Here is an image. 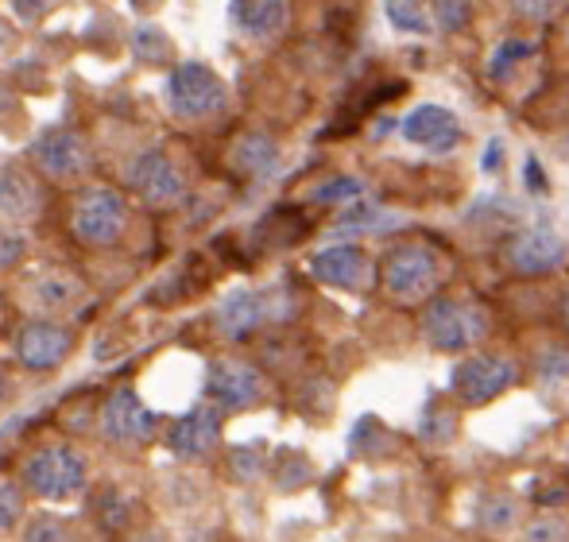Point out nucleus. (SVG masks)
<instances>
[{
	"instance_id": "obj_21",
	"label": "nucleus",
	"mask_w": 569,
	"mask_h": 542,
	"mask_svg": "<svg viewBox=\"0 0 569 542\" xmlns=\"http://www.w3.org/2000/svg\"><path fill=\"white\" fill-rule=\"evenodd\" d=\"M519 496L508 489H488L485 496L477 500V528L485 535H508V531L519 528Z\"/></svg>"
},
{
	"instance_id": "obj_4",
	"label": "nucleus",
	"mask_w": 569,
	"mask_h": 542,
	"mask_svg": "<svg viewBox=\"0 0 569 542\" xmlns=\"http://www.w3.org/2000/svg\"><path fill=\"white\" fill-rule=\"evenodd\" d=\"M23 492L36 500H51V504H67V500L82 496L90 484V465L74 445H43V450L28 453L20 465Z\"/></svg>"
},
{
	"instance_id": "obj_41",
	"label": "nucleus",
	"mask_w": 569,
	"mask_h": 542,
	"mask_svg": "<svg viewBox=\"0 0 569 542\" xmlns=\"http://www.w3.org/2000/svg\"><path fill=\"white\" fill-rule=\"evenodd\" d=\"M562 322H566V330H569V291H566V299H562Z\"/></svg>"
},
{
	"instance_id": "obj_9",
	"label": "nucleus",
	"mask_w": 569,
	"mask_h": 542,
	"mask_svg": "<svg viewBox=\"0 0 569 542\" xmlns=\"http://www.w3.org/2000/svg\"><path fill=\"white\" fill-rule=\"evenodd\" d=\"M500 260L511 275L519 279H539V275H555L558 268H566L569 260V244L558 229L550 225H531L519 229L503 241Z\"/></svg>"
},
{
	"instance_id": "obj_35",
	"label": "nucleus",
	"mask_w": 569,
	"mask_h": 542,
	"mask_svg": "<svg viewBox=\"0 0 569 542\" xmlns=\"http://www.w3.org/2000/svg\"><path fill=\"white\" fill-rule=\"evenodd\" d=\"M8 12H12L20 23H39L47 12H51V4H43V0H39V4H31V0H12V4H8Z\"/></svg>"
},
{
	"instance_id": "obj_12",
	"label": "nucleus",
	"mask_w": 569,
	"mask_h": 542,
	"mask_svg": "<svg viewBox=\"0 0 569 542\" xmlns=\"http://www.w3.org/2000/svg\"><path fill=\"white\" fill-rule=\"evenodd\" d=\"M16 361L28 372H54L70 361L78 349V333L62 322H47V318H31L16 333Z\"/></svg>"
},
{
	"instance_id": "obj_33",
	"label": "nucleus",
	"mask_w": 569,
	"mask_h": 542,
	"mask_svg": "<svg viewBox=\"0 0 569 542\" xmlns=\"http://www.w3.org/2000/svg\"><path fill=\"white\" fill-rule=\"evenodd\" d=\"M555 380H569V349L550 345L539 357V384H555Z\"/></svg>"
},
{
	"instance_id": "obj_27",
	"label": "nucleus",
	"mask_w": 569,
	"mask_h": 542,
	"mask_svg": "<svg viewBox=\"0 0 569 542\" xmlns=\"http://www.w3.org/2000/svg\"><path fill=\"white\" fill-rule=\"evenodd\" d=\"M23 512H28V492L16 476L0 473V535L16 531L23 523Z\"/></svg>"
},
{
	"instance_id": "obj_17",
	"label": "nucleus",
	"mask_w": 569,
	"mask_h": 542,
	"mask_svg": "<svg viewBox=\"0 0 569 542\" xmlns=\"http://www.w3.org/2000/svg\"><path fill=\"white\" fill-rule=\"evenodd\" d=\"M86 299V283L70 268H47L28 283V302L39 314H67Z\"/></svg>"
},
{
	"instance_id": "obj_39",
	"label": "nucleus",
	"mask_w": 569,
	"mask_h": 542,
	"mask_svg": "<svg viewBox=\"0 0 569 542\" xmlns=\"http://www.w3.org/2000/svg\"><path fill=\"white\" fill-rule=\"evenodd\" d=\"M132 542H171L163 535V531H143V535H136Z\"/></svg>"
},
{
	"instance_id": "obj_20",
	"label": "nucleus",
	"mask_w": 569,
	"mask_h": 542,
	"mask_svg": "<svg viewBox=\"0 0 569 542\" xmlns=\"http://www.w3.org/2000/svg\"><path fill=\"white\" fill-rule=\"evenodd\" d=\"M279 163V143L268 132H244L232 140L229 148V167L244 179H263Z\"/></svg>"
},
{
	"instance_id": "obj_38",
	"label": "nucleus",
	"mask_w": 569,
	"mask_h": 542,
	"mask_svg": "<svg viewBox=\"0 0 569 542\" xmlns=\"http://www.w3.org/2000/svg\"><path fill=\"white\" fill-rule=\"evenodd\" d=\"M16 47V28L0 16V51H12Z\"/></svg>"
},
{
	"instance_id": "obj_1",
	"label": "nucleus",
	"mask_w": 569,
	"mask_h": 542,
	"mask_svg": "<svg viewBox=\"0 0 569 542\" xmlns=\"http://www.w3.org/2000/svg\"><path fill=\"white\" fill-rule=\"evenodd\" d=\"M446 283V260L427 241H399L376 264V287L396 307H427Z\"/></svg>"
},
{
	"instance_id": "obj_15",
	"label": "nucleus",
	"mask_w": 569,
	"mask_h": 542,
	"mask_svg": "<svg viewBox=\"0 0 569 542\" xmlns=\"http://www.w3.org/2000/svg\"><path fill=\"white\" fill-rule=\"evenodd\" d=\"M310 275L338 291H368L376 283V264L360 244H330L310 257Z\"/></svg>"
},
{
	"instance_id": "obj_26",
	"label": "nucleus",
	"mask_w": 569,
	"mask_h": 542,
	"mask_svg": "<svg viewBox=\"0 0 569 542\" xmlns=\"http://www.w3.org/2000/svg\"><path fill=\"white\" fill-rule=\"evenodd\" d=\"M315 481V465H310L307 453L299 450H283L276 458V489L279 492H299Z\"/></svg>"
},
{
	"instance_id": "obj_22",
	"label": "nucleus",
	"mask_w": 569,
	"mask_h": 542,
	"mask_svg": "<svg viewBox=\"0 0 569 542\" xmlns=\"http://www.w3.org/2000/svg\"><path fill=\"white\" fill-rule=\"evenodd\" d=\"M457 430H461V414L450 400L435 395L427 406H422V419H419V442L430 445V450H450Z\"/></svg>"
},
{
	"instance_id": "obj_37",
	"label": "nucleus",
	"mask_w": 569,
	"mask_h": 542,
	"mask_svg": "<svg viewBox=\"0 0 569 542\" xmlns=\"http://www.w3.org/2000/svg\"><path fill=\"white\" fill-rule=\"evenodd\" d=\"M16 109H20V93L12 90V82H0V121L12 117Z\"/></svg>"
},
{
	"instance_id": "obj_3",
	"label": "nucleus",
	"mask_w": 569,
	"mask_h": 542,
	"mask_svg": "<svg viewBox=\"0 0 569 542\" xmlns=\"http://www.w3.org/2000/svg\"><path fill=\"white\" fill-rule=\"evenodd\" d=\"M492 330V318L480 302L472 299H450V294H438L422 307L419 333L430 349L438 353H465V349H477L480 341Z\"/></svg>"
},
{
	"instance_id": "obj_19",
	"label": "nucleus",
	"mask_w": 569,
	"mask_h": 542,
	"mask_svg": "<svg viewBox=\"0 0 569 542\" xmlns=\"http://www.w3.org/2000/svg\"><path fill=\"white\" fill-rule=\"evenodd\" d=\"M229 16L248 39H276L291 20V4H283V0H237V4H229Z\"/></svg>"
},
{
	"instance_id": "obj_25",
	"label": "nucleus",
	"mask_w": 569,
	"mask_h": 542,
	"mask_svg": "<svg viewBox=\"0 0 569 542\" xmlns=\"http://www.w3.org/2000/svg\"><path fill=\"white\" fill-rule=\"evenodd\" d=\"M93 520L106 531H124L128 520H132V496L120 489H101L98 500H93Z\"/></svg>"
},
{
	"instance_id": "obj_34",
	"label": "nucleus",
	"mask_w": 569,
	"mask_h": 542,
	"mask_svg": "<svg viewBox=\"0 0 569 542\" xmlns=\"http://www.w3.org/2000/svg\"><path fill=\"white\" fill-rule=\"evenodd\" d=\"M28 257V241L16 229H0V268H12Z\"/></svg>"
},
{
	"instance_id": "obj_5",
	"label": "nucleus",
	"mask_w": 569,
	"mask_h": 542,
	"mask_svg": "<svg viewBox=\"0 0 569 542\" xmlns=\"http://www.w3.org/2000/svg\"><path fill=\"white\" fill-rule=\"evenodd\" d=\"M31 167L36 179L51 182V187H82L93 171V148L78 129H47L31 140Z\"/></svg>"
},
{
	"instance_id": "obj_6",
	"label": "nucleus",
	"mask_w": 569,
	"mask_h": 542,
	"mask_svg": "<svg viewBox=\"0 0 569 542\" xmlns=\"http://www.w3.org/2000/svg\"><path fill=\"white\" fill-rule=\"evenodd\" d=\"M124 187L148 210H174L187 198V174L163 148H143L124 163Z\"/></svg>"
},
{
	"instance_id": "obj_2",
	"label": "nucleus",
	"mask_w": 569,
	"mask_h": 542,
	"mask_svg": "<svg viewBox=\"0 0 569 542\" xmlns=\"http://www.w3.org/2000/svg\"><path fill=\"white\" fill-rule=\"evenodd\" d=\"M128 233V198L120 187L109 182H90L78 187L74 202H70V237L82 249L101 252L117 249Z\"/></svg>"
},
{
	"instance_id": "obj_18",
	"label": "nucleus",
	"mask_w": 569,
	"mask_h": 542,
	"mask_svg": "<svg viewBox=\"0 0 569 542\" xmlns=\"http://www.w3.org/2000/svg\"><path fill=\"white\" fill-rule=\"evenodd\" d=\"M403 136H407V143H415V148L442 155V151H453L457 143H461V121L442 106H419L403 121Z\"/></svg>"
},
{
	"instance_id": "obj_11",
	"label": "nucleus",
	"mask_w": 569,
	"mask_h": 542,
	"mask_svg": "<svg viewBox=\"0 0 569 542\" xmlns=\"http://www.w3.org/2000/svg\"><path fill=\"white\" fill-rule=\"evenodd\" d=\"M206 392L218 411H248L268 400V377L252 361L240 357H221L206 372Z\"/></svg>"
},
{
	"instance_id": "obj_16",
	"label": "nucleus",
	"mask_w": 569,
	"mask_h": 542,
	"mask_svg": "<svg viewBox=\"0 0 569 542\" xmlns=\"http://www.w3.org/2000/svg\"><path fill=\"white\" fill-rule=\"evenodd\" d=\"M47 210L43 187L31 171L23 167H4L0 171V218L12 221V225H31Z\"/></svg>"
},
{
	"instance_id": "obj_36",
	"label": "nucleus",
	"mask_w": 569,
	"mask_h": 542,
	"mask_svg": "<svg viewBox=\"0 0 569 542\" xmlns=\"http://www.w3.org/2000/svg\"><path fill=\"white\" fill-rule=\"evenodd\" d=\"M558 8L562 4H516V12L527 16V20H555Z\"/></svg>"
},
{
	"instance_id": "obj_8",
	"label": "nucleus",
	"mask_w": 569,
	"mask_h": 542,
	"mask_svg": "<svg viewBox=\"0 0 569 542\" xmlns=\"http://www.w3.org/2000/svg\"><path fill=\"white\" fill-rule=\"evenodd\" d=\"M519 384V364L503 353H469L453 364L450 392L461 406H488Z\"/></svg>"
},
{
	"instance_id": "obj_7",
	"label": "nucleus",
	"mask_w": 569,
	"mask_h": 542,
	"mask_svg": "<svg viewBox=\"0 0 569 542\" xmlns=\"http://www.w3.org/2000/svg\"><path fill=\"white\" fill-rule=\"evenodd\" d=\"M167 106L179 121H210L229 106V86L206 62H182L167 78Z\"/></svg>"
},
{
	"instance_id": "obj_10",
	"label": "nucleus",
	"mask_w": 569,
	"mask_h": 542,
	"mask_svg": "<svg viewBox=\"0 0 569 542\" xmlns=\"http://www.w3.org/2000/svg\"><path fill=\"white\" fill-rule=\"evenodd\" d=\"M98 430L106 442L120 445V450H136V445H151L159 434V414L140 400L132 388H117L106 395L98 411Z\"/></svg>"
},
{
	"instance_id": "obj_32",
	"label": "nucleus",
	"mask_w": 569,
	"mask_h": 542,
	"mask_svg": "<svg viewBox=\"0 0 569 542\" xmlns=\"http://www.w3.org/2000/svg\"><path fill=\"white\" fill-rule=\"evenodd\" d=\"M427 8H430V23H438L442 31H461L472 20V4H465V0H438V4Z\"/></svg>"
},
{
	"instance_id": "obj_24",
	"label": "nucleus",
	"mask_w": 569,
	"mask_h": 542,
	"mask_svg": "<svg viewBox=\"0 0 569 542\" xmlns=\"http://www.w3.org/2000/svg\"><path fill=\"white\" fill-rule=\"evenodd\" d=\"M229 473H232V481H240V484L260 481V476L268 473V450H263L260 442L232 445L229 450Z\"/></svg>"
},
{
	"instance_id": "obj_40",
	"label": "nucleus",
	"mask_w": 569,
	"mask_h": 542,
	"mask_svg": "<svg viewBox=\"0 0 569 542\" xmlns=\"http://www.w3.org/2000/svg\"><path fill=\"white\" fill-rule=\"evenodd\" d=\"M4 395H8V377H4V369H0V403H4Z\"/></svg>"
},
{
	"instance_id": "obj_14",
	"label": "nucleus",
	"mask_w": 569,
	"mask_h": 542,
	"mask_svg": "<svg viewBox=\"0 0 569 542\" xmlns=\"http://www.w3.org/2000/svg\"><path fill=\"white\" fill-rule=\"evenodd\" d=\"M221 434H226V411H218L213 403H198L171 422L167 445H171L179 458L202 461L221 445Z\"/></svg>"
},
{
	"instance_id": "obj_30",
	"label": "nucleus",
	"mask_w": 569,
	"mask_h": 542,
	"mask_svg": "<svg viewBox=\"0 0 569 542\" xmlns=\"http://www.w3.org/2000/svg\"><path fill=\"white\" fill-rule=\"evenodd\" d=\"M20 542H70V528H67V520H59V515L39 512V515H31V520L23 523V539Z\"/></svg>"
},
{
	"instance_id": "obj_13",
	"label": "nucleus",
	"mask_w": 569,
	"mask_h": 542,
	"mask_svg": "<svg viewBox=\"0 0 569 542\" xmlns=\"http://www.w3.org/2000/svg\"><path fill=\"white\" fill-rule=\"evenodd\" d=\"M287 314L283 294L279 291H232L226 302L218 307V333L229 341H244L252 333H260L268 322H279Z\"/></svg>"
},
{
	"instance_id": "obj_29",
	"label": "nucleus",
	"mask_w": 569,
	"mask_h": 542,
	"mask_svg": "<svg viewBox=\"0 0 569 542\" xmlns=\"http://www.w3.org/2000/svg\"><path fill=\"white\" fill-rule=\"evenodd\" d=\"M523 542H569V520L558 512H539L523 523Z\"/></svg>"
},
{
	"instance_id": "obj_23",
	"label": "nucleus",
	"mask_w": 569,
	"mask_h": 542,
	"mask_svg": "<svg viewBox=\"0 0 569 542\" xmlns=\"http://www.w3.org/2000/svg\"><path fill=\"white\" fill-rule=\"evenodd\" d=\"M128 51H132L140 62H148V67H167V62L174 59L171 36H167L159 23H140V28H132V36H128Z\"/></svg>"
},
{
	"instance_id": "obj_28",
	"label": "nucleus",
	"mask_w": 569,
	"mask_h": 542,
	"mask_svg": "<svg viewBox=\"0 0 569 542\" xmlns=\"http://www.w3.org/2000/svg\"><path fill=\"white\" fill-rule=\"evenodd\" d=\"M383 16H388L391 28L411 31V36H422V31L435 28V23H430V8L415 4V0H391V4H383Z\"/></svg>"
},
{
	"instance_id": "obj_31",
	"label": "nucleus",
	"mask_w": 569,
	"mask_h": 542,
	"mask_svg": "<svg viewBox=\"0 0 569 542\" xmlns=\"http://www.w3.org/2000/svg\"><path fill=\"white\" fill-rule=\"evenodd\" d=\"M365 194V182L360 179H349V174H333L330 182H322V187H315V202L322 205H333V202H357V198Z\"/></svg>"
}]
</instances>
